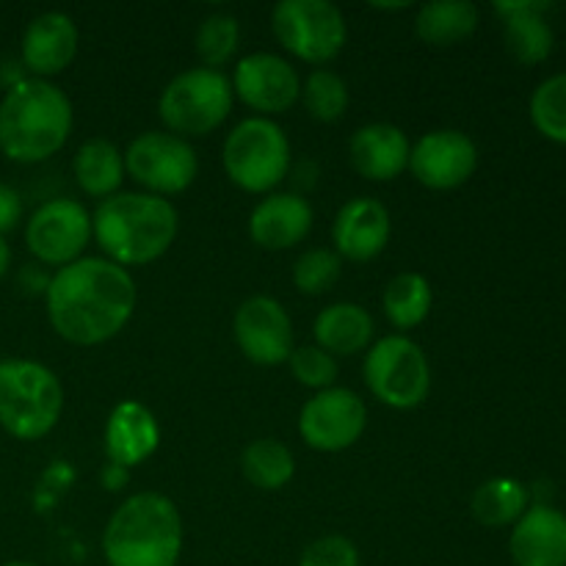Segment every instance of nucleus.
<instances>
[{"label": "nucleus", "instance_id": "nucleus-1", "mask_svg": "<svg viewBox=\"0 0 566 566\" xmlns=\"http://www.w3.org/2000/svg\"><path fill=\"white\" fill-rule=\"evenodd\" d=\"M136 280L105 258H86L53 271L44 291L48 321L61 340L92 348L114 340L136 313Z\"/></svg>", "mask_w": 566, "mask_h": 566}, {"label": "nucleus", "instance_id": "nucleus-2", "mask_svg": "<svg viewBox=\"0 0 566 566\" xmlns=\"http://www.w3.org/2000/svg\"><path fill=\"white\" fill-rule=\"evenodd\" d=\"M180 216L171 199L144 191H119L92 213V235L105 260L138 269L164 258L177 241Z\"/></svg>", "mask_w": 566, "mask_h": 566}, {"label": "nucleus", "instance_id": "nucleus-3", "mask_svg": "<svg viewBox=\"0 0 566 566\" xmlns=\"http://www.w3.org/2000/svg\"><path fill=\"white\" fill-rule=\"evenodd\" d=\"M75 111L64 88L42 77H20L0 99V153L14 164H42L70 142Z\"/></svg>", "mask_w": 566, "mask_h": 566}, {"label": "nucleus", "instance_id": "nucleus-4", "mask_svg": "<svg viewBox=\"0 0 566 566\" xmlns=\"http://www.w3.org/2000/svg\"><path fill=\"white\" fill-rule=\"evenodd\" d=\"M182 542L177 503L160 492H136L111 514L103 531V556L108 566H177Z\"/></svg>", "mask_w": 566, "mask_h": 566}, {"label": "nucleus", "instance_id": "nucleus-5", "mask_svg": "<svg viewBox=\"0 0 566 566\" xmlns=\"http://www.w3.org/2000/svg\"><path fill=\"white\" fill-rule=\"evenodd\" d=\"M64 415V385L36 359L0 363V429L20 442L44 440Z\"/></svg>", "mask_w": 566, "mask_h": 566}, {"label": "nucleus", "instance_id": "nucleus-6", "mask_svg": "<svg viewBox=\"0 0 566 566\" xmlns=\"http://www.w3.org/2000/svg\"><path fill=\"white\" fill-rule=\"evenodd\" d=\"M235 92L224 72L191 66L164 86L158 116L169 133L180 138H205L219 130L232 114Z\"/></svg>", "mask_w": 566, "mask_h": 566}, {"label": "nucleus", "instance_id": "nucleus-7", "mask_svg": "<svg viewBox=\"0 0 566 566\" xmlns=\"http://www.w3.org/2000/svg\"><path fill=\"white\" fill-rule=\"evenodd\" d=\"M221 164L241 191L274 193L291 171V142L274 119L247 116L227 133Z\"/></svg>", "mask_w": 566, "mask_h": 566}, {"label": "nucleus", "instance_id": "nucleus-8", "mask_svg": "<svg viewBox=\"0 0 566 566\" xmlns=\"http://www.w3.org/2000/svg\"><path fill=\"white\" fill-rule=\"evenodd\" d=\"M370 396L385 407L409 412L431 392V365L423 348L407 335H387L374 340L363 363Z\"/></svg>", "mask_w": 566, "mask_h": 566}, {"label": "nucleus", "instance_id": "nucleus-9", "mask_svg": "<svg viewBox=\"0 0 566 566\" xmlns=\"http://www.w3.org/2000/svg\"><path fill=\"white\" fill-rule=\"evenodd\" d=\"M276 42L304 64L326 66L346 50L348 22L329 0H280L271 9Z\"/></svg>", "mask_w": 566, "mask_h": 566}, {"label": "nucleus", "instance_id": "nucleus-10", "mask_svg": "<svg viewBox=\"0 0 566 566\" xmlns=\"http://www.w3.org/2000/svg\"><path fill=\"white\" fill-rule=\"evenodd\" d=\"M125 169L144 193L171 199L193 186L199 175V155L191 142L175 133L147 130L127 144Z\"/></svg>", "mask_w": 566, "mask_h": 566}, {"label": "nucleus", "instance_id": "nucleus-11", "mask_svg": "<svg viewBox=\"0 0 566 566\" xmlns=\"http://www.w3.org/2000/svg\"><path fill=\"white\" fill-rule=\"evenodd\" d=\"M92 238V213L70 197L48 199L25 221L28 252L55 271L81 260Z\"/></svg>", "mask_w": 566, "mask_h": 566}, {"label": "nucleus", "instance_id": "nucleus-12", "mask_svg": "<svg viewBox=\"0 0 566 566\" xmlns=\"http://www.w3.org/2000/svg\"><path fill=\"white\" fill-rule=\"evenodd\" d=\"M368 429V407L348 387L313 392L298 412V434L318 453H343Z\"/></svg>", "mask_w": 566, "mask_h": 566}, {"label": "nucleus", "instance_id": "nucleus-13", "mask_svg": "<svg viewBox=\"0 0 566 566\" xmlns=\"http://www.w3.org/2000/svg\"><path fill=\"white\" fill-rule=\"evenodd\" d=\"M230 83L235 99L265 119L285 114L302 99V75L276 53H249L238 59Z\"/></svg>", "mask_w": 566, "mask_h": 566}, {"label": "nucleus", "instance_id": "nucleus-14", "mask_svg": "<svg viewBox=\"0 0 566 566\" xmlns=\"http://www.w3.org/2000/svg\"><path fill=\"white\" fill-rule=\"evenodd\" d=\"M232 337L243 357L260 368L287 363L296 348L291 315L274 296H249L241 302L232 315Z\"/></svg>", "mask_w": 566, "mask_h": 566}, {"label": "nucleus", "instance_id": "nucleus-15", "mask_svg": "<svg viewBox=\"0 0 566 566\" xmlns=\"http://www.w3.org/2000/svg\"><path fill=\"white\" fill-rule=\"evenodd\" d=\"M479 169V147L473 138L453 127L429 130L412 144L409 171L429 191L462 188Z\"/></svg>", "mask_w": 566, "mask_h": 566}, {"label": "nucleus", "instance_id": "nucleus-16", "mask_svg": "<svg viewBox=\"0 0 566 566\" xmlns=\"http://www.w3.org/2000/svg\"><path fill=\"white\" fill-rule=\"evenodd\" d=\"M392 238V216L385 202L374 197H354L337 210L332 221V243L340 260L370 263L387 249Z\"/></svg>", "mask_w": 566, "mask_h": 566}, {"label": "nucleus", "instance_id": "nucleus-17", "mask_svg": "<svg viewBox=\"0 0 566 566\" xmlns=\"http://www.w3.org/2000/svg\"><path fill=\"white\" fill-rule=\"evenodd\" d=\"M315 210L296 191L265 193L249 213V238L265 252H287L313 232Z\"/></svg>", "mask_w": 566, "mask_h": 566}, {"label": "nucleus", "instance_id": "nucleus-18", "mask_svg": "<svg viewBox=\"0 0 566 566\" xmlns=\"http://www.w3.org/2000/svg\"><path fill=\"white\" fill-rule=\"evenodd\" d=\"M77 48H81V31L75 20L64 11H44L33 17L22 31L20 59L31 77L50 81L77 59Z\"/></svg>", "mask_w": 566, "mask_h": 566}, {"label": "nucleus", "instance_id": "nucleus-19", "mask_svg": "<svg viewBox=\"0 0 566 566\" xmlns=\"http://www.w3.org/2000/svg\"><path fill=\"white\" fill-rule=\"evenodd\" d=\"M160 446V426L147 403L127 398L111 409L103 429V451L116 468H138Z\"/></svg>", "mask_w": 566, "mask_h": 566}, {"label": "nucleus", "instance_id": "nucleus-20", "mask_svg": "<svg viewBox=\"0 0 566 566\" xmlns=\"http://www.w3.org/2000/svg\"><path fill=\"white\" fill-rule=\"evenodd\" d=\"M412 142L390 122H368L348 138V160L354 171L370 182H390L409 171Z\"/></svg>", "mask_w": 566, "mask_h": 566}, {"label": "nucleus", "instance_id": "nucleus-21", "mask_svg": "<svg viewBox=\"0 0 566 566\" xmlns=\"http://www.w3.org/2000/svg\"><path fill=\"white\" fill-rule=\"evenodd\" d=\"M514 566H566V514L536 503L514 523L509 539Z\"/></svg>", "mask_w": 566, "mask_h": 566}, {"label": "nucleus", "instance_id": "nucleus-22", "mask_svg": "<svg viewBox=\"0 0 566 566\" xmlns=\"http://www.w3.org/2000/svg\"><path fill=\"white\" fill-rule=\"evenodd\" d=\"M315 346L332 357H354L374 346L376 324L374 315L357 302H335L315 315L313 324Z\"/></svg>", "mask_w": 566, "mask_h": 566}, {"label": "nucleus", "instance_id": "nucleus-23", "mask_svg": "<svg viewBox=\"0 0 566 566\" xmlns=\"http://www.w3.org/2000/svg\"><path fill=\"white\" fill-rule=\"evenodd\" d=\"M547 3H497L503 17V42L520 64H539L553 53V28L545 17Z\"/></svg>", "mask_w": 566, "mask_h": 566}, {"label": "nucleus", "instance_id": "nucleus-24", "mask_svg": "<svg viewBox=\"0 0 566 566\" xmlns=\"http://www.w3.org/2000/svg\"><path fill=\"white\" fill-rule=\"evenodd\" d=\"M72 177L86 197L103 202V199L119 193L122 182H125V153L108 138H88L72 158Z\"/></svg>", "mask_w": 566, "mask_h": 566}, {"label": "nucleus", "instance_id": "nucleus-25", "mask_svg": "<svg viewBox=\"0 0 566 566\" xmlns=\"http://www.w3.org/2000/svg\"><path fill=\"white\" fill-rule=\"evenodd\" d=\"M479 28V6L470 0H431L415 14V33L431 48H453Z\"/></svg>", "mask_w": 566, "mask_h": 566}, {"label": "nucleus", "instance_id": "nucleus-26", "mask_svg": "<svg viewBox=\"0 0 566 566\" xmlns=\"http://www.w3.org/2000/svg\"><path fill=\"white\" fill-rule=\"evenodd\" d=\"M431 307H434V287L418 271H403L387 282L381 310L398 332L418 329L431 315Z\"/></svg>", "mask_w": 566, "mask_h": 566}, {"label": "nucleus", "instance_id": "nucleus-27", "mask_svg": "<svg viewBox=\"0 0 566 566\" xmlns=\"http://www.w3.org/2000/svg\"><path fill=\"white\" fill-rule=\"evenodd\" d=\"M241 473L258 490L280 492L296 475V459L285 442L274 440V437H260L243 448Z\"/></svg>", "mask_w": 566, "mask_h": 566}, {"label": "nucleus", "instance_id": "nucleus-28", "mask_svg": "<svg viewBox=\"0 0 566 566\" xmlns=\"http://www.w3.org/2000/svg\"><path fill=\"white\" fill-rule=\"evenodd\" d=\"M528 509V490L517 479H490L473 492L470 514L484 528H506L514 525Z\"/></svg>", "mask_w": 566, "mask_h": 566}, {"label": "nucleus", "instance_id": "nucleus-29", "mask_svg": "<svg viewBox=\"0 0 566 566\" xmlns=\"http://www.w3.org/2000/svg\"><path fill=\"white\" fill-rule=\"evenodd\" d=\"M238 48H241V22L227 11L208 14L193 33V50L208 70L221 72V66L235 61Z\"/></svg>", "mask_w": 566, "mask_h": 566}, {"label": "nucleus", "instance_id": "nucleus-30", "mask_svg": "<svg viewBox=\"0 0 566 566\" xmlns=\"http://www.w3.org/2000/svg\"><path fill=\"white\" fill-rule=\"evenodd\" d=\"M302 103L315 122L332 125L346 116L352 94H348V83L337 72L321 66L302 81Z\"/></svg>", "mask_w": 566, "mask_h": 566}, {"label": "nucleus", "instance_id": "nucleus-31", "mask_svg": "<svg viewBox=\"0 0 566 566\" xmlns=\"http://www.w3.org/2000/svg\"><path fill=\"white\" fill-rule=\"evenodd\" d=\"M531 122L545 138L566 144V72L551 75L534 88Z\"/></svg>", "mask_w": 566, "mask_h": 566}, {"label": "nucleus", "instance_id": "nucleus-32", "mask_svg": "<svg viewBox=\"0 0 566 566\" xmlns=\"http://www.w3.org/2000/svg\"><path fill=\"white\" fill-rule=\"evenodd\" d=\"M343 274V260L335 249L315 247L298 254L293 263V285L304 296H324L337 285Z\"/></svg>", "mask_w": 566, "mask_h": 566}, {"label": "nucleus", "instance_id": "nucleus-33", "mask_svg": "<svg viewBox=\"0 0 566 566\" xmlns=\"http://www.w3.org/2000/svg\"><path fill=\"white\" fill-rule=\"evenodd\" d=\"M287 365H291L293 379H296L302 387H307V390H315V392L335 387L337 374H340L337 359L332 357V354H326L321 346H315V343L313 346L293 348Z\"/></svg>", "mask_w": 566, "mask_h": 566}, {"label": "nucleus", "instance_id": "nucleus-34", "mask_svg": "<svg viewBox=\"0 0 566 566\" xmlns=\"http://www.w3.org/2000/svg\"><path fill=\"white\" fill-rule=\"evenodd\" d=\"M298 566H359V551L348 536L326 534L304 547Z\"/></svg>", "mask_w": 566, "mask_h": 566}, {"label": "nucleus", "instance_id": "nucleus-35", "mask_svg": "<svg viewBox=\"0 0 566 566\" xmlns=\"http://www.w3.org/2000/svg\"><path fill=\"white\" fill-rule=\"evenodd\" d=\"M22 221V197L11 186L0 182V235H9Z\"/></svg>", "mask_w": 566, "mask_h": 566}, {"label": "nucleus", "instance_id": "nucleus-36", "mask_svg": "<svg viewBox=\"0 0 566 566\" xmlns=\"http://www.w3.org/2000/svg\"><path fill=\"white\" fill-rule=\"evenodd\" d=\"M127 473H130V470H125V468H116V464H105V470H103V484L108 486V490H122V484H125L127 481Z\"/></svg>", "mask_w": 566, "mask_h": 566}, {"label": "nucleus", "instance_id": "nucleus-37", "mask_svg": "<svg viewBox=\"0 0 566 566\" xmlns=\"http://www.w3.org/2000/svg\"><path fill=\"white\" fill-rule=\"evenodd\" d=\"M9 269H11V247H9V241L0 235V280L9 274Z\"/></svg>", "mask_w": 566, "mask_h": 566}, {"label": "nucleus", "instance_id": "nucleus-38", "mask_svg": "<svg viewBox=\"0 0 566 566\" xmlns=\"http://www.w3.org/2000/svg\"><path fill=\"white\" fill-rule=\"evenodd\" d=\"M3 566H39V564H33V562H9V564H3Z\"/></svg>", "mask_w": 566, "mask_h": 566}]
</instances>
